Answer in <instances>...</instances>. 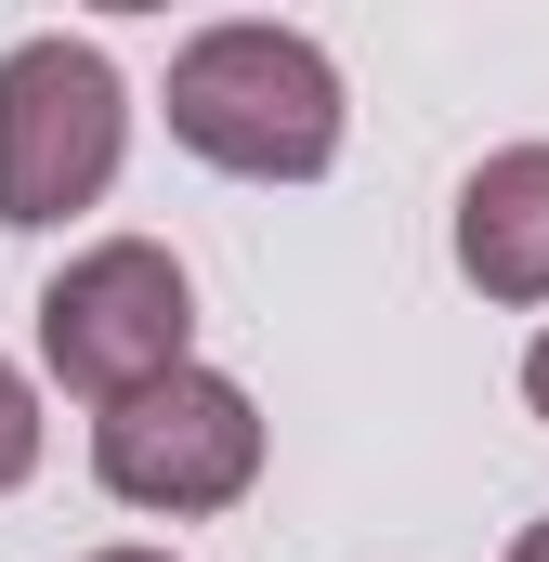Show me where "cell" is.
Returning a JSON list of instances; mask_svg holds the SVG:
<instances>
[{
	"instance_id": "5b68a950",
	"label": "cell",
	"mask_w": 549,
	"mask_h": 562,
	"mask_svg": "<svg viewBox=\"0 0 549 562\" xmlns=\"http://www.w3.org/2000/svg\"><path fill=\"white\" fill-rule=\"evenodd\" d=\"M458 276L511 314L549 301V144H497L458 183Z\"/></svg>"
},
{
	"instance_id": "ba28073f",
	"label": "cell",
	"mask_w": 549,
	"mask_h": 562,
	"mask_svg": "<svg viewBox=\"0 0 549 562\" xmlns=\"http://www.w3.org/2000/svg\"><path fill=\"white\" fill-rule=\"evenodd\" d=\"M511 562H549V524H524V537H511Z\"/></svg>"
},
{
	"instance_id": "52a82bcc",
	"label": "cell",
	"mask_w": 549,
	"mask_h": 562,
	"mask_svg": "<svg viewBox=\"0 0 549 562\" xmlns=\"http://www.w3.org/2000/svg\"><path fill=\"white\" fill-rule=\"evenodd\" d=\"M524 406L549 419V327H537V353H524Z\"/></svg>"
},
{
	"instance_id": "3957f363",
	"label": "cell",
	"mask_w": 549,
	"mask_h": 562,
	"mask_svg": "<svg viewBox=\"0 0 549 562\" xmlns=\"http://www.w3.org/2000/svg\"><path fill=\"white\" fill-rule=\"evenodd\" d=\"M40 367L79 393V406H119L144 380L197 367V288L157 236H92L66 249V276L40 288Z\"/></svg>"
},
{
	"instance_id": "8992f818",
	"label": "cell",
	"mask_w": 549,
	"mask_h": 562,
	"mask_svg": "<svg viewBox=\"0 0 549 562\" xmlns=\"http://www.w3.org/2000/svg\"><path fill=\"white\" fill-rule=\"evenodd\" d=\"M26 471H40V380L0 353V497H13Z\"/></svg>"
},
{
	"instance_id": "277c9868",
	"label": "cell",
	"mask_w": 549,
	"mask_h": 562,
	"mask_svg": "<svg viewBox=\"0 0 549 562\" xmlns=\"http://www.w3.org/2000/svg\"><path fill=\"white\" fill-rule=\"evenodd\" d=\"M92 484L119 510H157V524L236 510L262 484V406L223 367H170V380H144L119 406H92Z\"/></svg>"
},
{
	"instance_id": "9c48e42d",
	"label": "cell",
	"mask_w": 549,
	"mask_h": 562,
	"mask_svg": "<svg viewBox=\"0 0 549 562\" xmlns=\"http://www.w3.org/2000/svg\"><path fill=\"white\" fill-rule=\"evenodd\" d=\"M92 562H170V550H92Z\"/></svg>"
},
{
	"instance_id": "7a4b0ae2",
	"label": "cell",
	"mask_w": 549,
	"mask_h": 562,
	"mask_svg": "<svg viewBox=\"0 0 549 562\" xmlns=\"http://www.w3.org/2000/svg\"><path fill=\"white\" fill-rule=\"evenodd\" d=\"M119 157H132V92H119L105 40L40 26V40L0 53V223L13 236H53V223L105 210Z\"/></svg>"
},
{
	"instance_id": "6da1fadb",
	"label": "cell",
	"mask_w": 549,
	"mask_h": 562,
	"mask_svg": "<svg viewBox=\"0 0 549 562\" xmlns=\"http://www.w3.org/2000/svg\"><path fill=\"white\" fill-rule=\"evenodd\" d=\"M340 132H354L340 66L301 26H249L236 13V26H197L170 53V144L236 170V183H327Z\"/></svg>"
}]
</instances>
